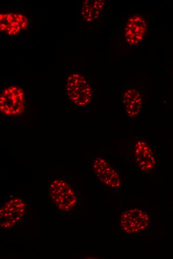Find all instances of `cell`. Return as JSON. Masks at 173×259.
Masks as SVG:
<instances>
[{
    "label": "cell",
    "mask_w": 173,
    "mask_h": 259,
    "mask_svg": "<svg viewBox=\"0 0 173 259\" xmlns=\"http://www.w3.org/2000/svg\"><path fill=\"white\" fill-rule=\"evenodd\" d=\"M65 88L67 97L78 108H85L92 101V88L87 79L79 73H72L67 77Z\"/></svg>",
    "instance_id": "cell-1"
},
{
    "label": "cell",
    "mask_w": 173,
    "mask_h": 259,
    "mask_svg": "<svg viewBox=\"0 0 173 259\" xmlns=\"http://www.w3.org/2000/svg\"><path fill=\"white\" fill-rule=\"evenodd\" d=\"M148 21L146 16L134 14L128 17L122 26V36L128 46L138 45L146 38Z\"/></svg>",
    "instance_id": "cell-2"
},
{
    "label": "cell",
    "mask_w": 173,
    "mask_h": 259,
    "mask_svg": "<svg viewBox=\"0 0 173 259\" xmlns=\"http://www.w3.org/2000/svg\"><path fill=\"white\" fill-rule=\"evenodd\" d=\"M50 196L59 209L69 211L77 202L75 191L65 180L55 179L49 185Z\"/></svg>",
    "instance_id": "cell-3"
},
{
    "label": "cell",
    "mask_w": 173,
    "mask_h": 259,
    "mask_svg": "<svg viewBox=\"0 0 173 259\" xmlns=\"http://www.w3.org/2000/svg\"><path fill=\"white\" fill-rule=\"evenodd\" d=\"M24 110V94L16 86L8 87L2 90L0 96V111L6 116H17Z\"/></svg>",
    "instance_id": "cell-4"
},
{
    "label": "cell",
    "mask_w": 173,
    "mask_h": 259,
    "mask_svg": "<svg viewBox=\"0 0 173 259\" xmlns=\"http://www.w3.org/2000/svg\"><path fill=\"white\" fill-rule=\"evenodd\" d=\"M149 218L144 211L136 209L125 211L121 215L120 223L123 230L134 233L144 230L148 225Z\"/></svg>",
    "instance_id": "cell-5"
},
{
    "label": "cell",
    "mask_w": 173,
    "mask_h": 259,
    "mask_svg": "<svg viewBox=\"0 0 173 259\" xmlns=\"http://www.w3.org/2000/svg\"><path fill=\"white\" fill-rule=\"evenodd\" d=\"M92 166L96 176L103 184L112 188H117L120 186V178L118 173L106 159L97 157Z\"/></svg>",
    "instance_id": "cell-6"
},
{
    "label": "cell",
    "mask_w": 173,
    "mask_h": 259,
    "mask_svg": "<svg viewBox=\"0 0 173 259\" xmlns=\"http://www.w3.org/2000/svg\"><path fill=\"white\" fill-rule=\"evenodd\" d=\"M124 110L131 120L137 118L142 111L144 99L141 92L134 87L126 89L121 95Z\"/></svg>",
    "instance_id": "cell-7"
},
{
    "label": "cell",
    "mask_w": 173,
    "mask_h": 259,
    "mask_svg": "<svg viewBox=\"0 0 173 259\" xmlns=\"http://www.w3.org/2000/svg\"><path fill=\"white\" fill-rule=\"evenodd\" d=\"M25 204L20 198L11 199L5 202L0 209V226L8 229L19 222L24 212Z\"/></svg>",
    "instance_id": "cell-8"
},
{
    "label": "cell",
    "mask_w": 173,
    "mask_h": 259,
    "mask_svg": "<svg viewBox=\"0 0 173 259\" xmlns=\"http://www.w3.org/2000/svg\"><path fill=\"white\" fill-rule=\"evenodd\" d=\"M135 161L139 169L148 172L156 166L155 157L150 144L145 140L138 139L134 145Z\"/></svg>",
    "instance_id": "cell-9"
},
{
    "label": "cell",
    "mask_w": 173,
    "mask_h": 259,
    "mask_svg": "<svg viewBox=\"0 0 173 259\" xmlns=\"http://www.w3.org/2000/svg\"><path fill=\"white\" fill-rule=\"evenodd\" d=\"M28 25L27 17L20 13L6 12L0 15V29L9 35H16Z\"/></svg>",
    "instance_id": "cell-10"
},
{
    "label": "cell",
    "mask_w": 173,
    "mask_h": 259,
    "mask_svg": "<svg viewBox=\"0 0 173 259\" xmlns=\"http://www.w3.org/2000/svg\"><path fill=\"white\" fill-rule=\"evenodd\" d=\"M104 4V0H101L84 1L81 9L82 18L88 23L98 20L103 10Z\"/></svg>",
    "instance_id": "cell-11"
}]
</instances>
